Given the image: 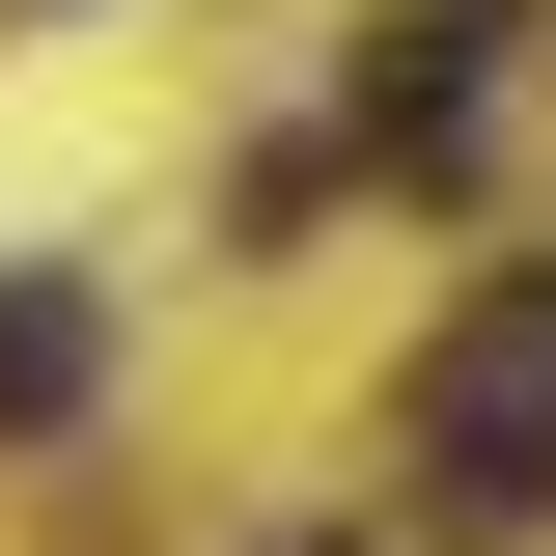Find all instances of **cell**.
Returning <instances> with one entry per match:
<instances>
[{
  "label": "cell",
  "instance_id": "obj_1",
  "mask_svg": "<svg viewBox=\"0 0 556 556\" xmlns=\"http://www.w3.org/2000/svg\"><path fill=\"white\" fill-rule=\"evenodd\" d=\"M417 501H445V529H556V251L445 306V362H417Z\"/></svg>",
  "mask_w": 556,
  "mask_h": 556
},
{
  "label": "cell",
  "instance_id": "obj_2",
  "mask_svg": "<svg viewBox=\"0 0 556 556\" xmlns=\"http://www.w3.org/2000/svg\"><path fill=\"white\" fill-rule=\"evenodd\" d=\"M84 390H112V306L84 278H0V445H56Z\"/></svg>",
  "mask_w": 556,
  "mask_h": 556
}]
</instances>
